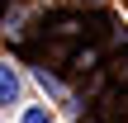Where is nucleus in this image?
I'll return each instance as SVG.
<instances>
[{
	"mask_svg": "<svg viewBox=\"0 0 128 123\" xmlns=\"http://www.w3.org/2000/svg\"><path fill=\"white\" fill-rule=\"evenodd\" d=\"M10 104H19V76L10 62H0V109H10Z\"/></svg>",
	"mask_w": 128,
	"mask_h": 123,
	"instance_id": "nucleus-1",
	"label": "nucleus"
},
{
	"mask_svg": "<svg viewBox=\"0 0 128 123\" xmlns=\"http://www.w3.org/2000/svg\"><path fill=\"white\" fill-rule=\"evenodd\" d=\"M24 123H52L48 109H24Z\"/></svg>",
	"mask_w": 128,
	"mask_h": 123,
	"instance_id": "nucleus-2",
	"label": "nucleus"
},
{
	"mask_svg": "<svg viewBox=\"0 0 128 123\" xmlns=\"http://www.w3.org/2000/svg\"><path fill=\"white\" fill-rule=\"evenodd\" d=\"M81 123H95V119H81Z\"/></svg>",
	"mask_w": 128,
	"mask_h": 123,
	"instance_id": "nucleus-3",
	"label": "nucleus"
},
{
	"mask_svg": "<svg viewBox=\"0 0 128 123\" xmlns=\"http://www.w3.org/2000/svg\"><path fill=\"white\" fill-rule=\"evenodd\" d=\"M0 9H5V0H0Z\"/></svg>",
	"mask_w": 128,
	"mask_h": 123,
	"instance_id": "nucleus-4",
	"label": "nucleus"
}]
</instances>
